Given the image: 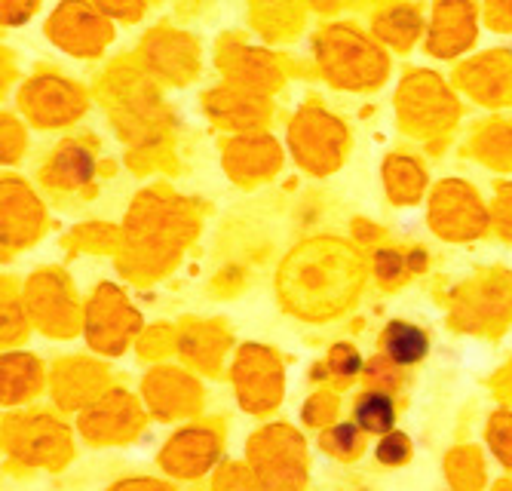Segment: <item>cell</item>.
<instances>
[{"label":"cell","instance_id":"1","mask_svg":"<svg viewBox=\"0 0 512 491\" xmlns=\"http://www.w3.org/2000/svg\"><path fill=\"white\" fill-rule=\"evenodd\" d=\"M362 286V261L335 240H313L298 246L279 267L276 289L289 314L322 323L350 307Z\"/></svg>","mask_w":512,"mask_h":491},{"label":"cell","instance_id":"2","mask_svg":"<svg viewBox=\"0 0 512 491\" xmlns=\"http://www.w3.org/2000/svg\"><path fill=\"white\" fill-rule=\"evenodd\" d=\"M218 455V436L212 430H181L163 449V464L175 476H200Z\"/></svg>","mask_w":512,"mask_h":491},{"label":"cell","instance_id":"3","mask_svg":"<svg viewBox=\"0 0 512 491\" xmlns=\"http://www.w3.org/2000/svg\"><path fill=\"white\" fill-rule=\"evenodd\" d=\"M381 353L390 363H396L399 369H411L421 360H427L430 353V335L405 320H393L384 326L381 332Z\"/></svg>","mask_w":512,"mask_h":491},{"label":"cell","instance_id":"4","mask_svg":"<svg viewBox=\"0 0 512 491\" xmlns=\"http://www.w3.org/2000/svg\"><path fill=\"white\" fill-rule=\"evenodd\" d=\"M353 424L365 436H384L396 430V399L384 387H368L365 393L356 396L353 403Z\"/></svg>","mask_w":512,"mask_h":491},{"label":"cell","instance_id":"5","mask_svg":"<svg viewBox=\"0 0 512 491\" xmlns=\"http://www.w3.org/2000/svg\"><path fill=\"white\" fill-rule=\"evenodd\" d=\"M319 445L325 455H332L335 461H356L362 455V445H365V433L350 421V424H335V427H325L319 436Z\"/></svg>","mask_w":512,"mask_h":491},{"label":"cell","instance_id":"6","mask_svg":"<svg viewBox=\"0 0 512 491\" xmlns=\"http://www.w3.org/2000/svg\"><path fill=\"white\" fill-rule=\"evenodd\" d=\"M411 452H414V445H411L408 433H402V430L384 433L378 439V445H375V458L384 467H402V464H408L411 461Z\"/></svg>","mask_w":512,"mask_h":491},{"label":"cell","instance_id":"7","mask_svg":"<svg viewBox=\"0 0 512 491\" xmlns=\"http://www.w3.org/2000/svg\"><path fill=\"white\" fill-rule=\"evenodd\" d=\"M488 439L494 445V452L500 455V461L512 467V415H494L488 427Z\"/></svg>","mask_w":512,"mask_h":491},{"label":"cell","instance_id":"8","mask_svg":"<svg viewBox=\"0 0 512 491\" xmlns=\"http://www.w3.org/2000/svg\"><path fill=\"white\" fill-rule=\"evenodd\" d=\"M359 353L356 350H350V347H335L332 353H329V360H325V369H329V378L332 375H341V378H353L356 372H359Z\"/></svg>","mask_w":512,"mask_h":491},{"label":"cell","instance_id":"9","mask_svg":"<svg viewBox=\"0 0 512 491\" xmlns=\"http://www.w3.org/2000/svg\"><path fill=\"white\" fill-rule=\"evenodd\" d=\"M123 488H126V491H172V488L160 485L157 479H126Z\"/></svg>","mask_w":512,"mask_h":491}]
</instances>
